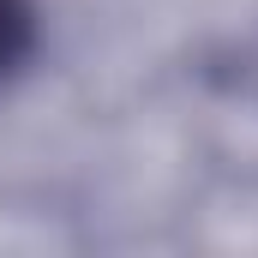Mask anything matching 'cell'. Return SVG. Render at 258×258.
Wrapping results in <instances>:
<instances>
[{"label": "cell", "instance_id": "6da1fadb", "mask_svg": "<svg viewBox=\"0 0 258 258\" xmlns=\"http://www.w3.org/2000/svg\"><path fill=\"white\" fill-rule=\"evenodd\" d=\"M30 48V6L24 0H0V72L24 60Z\"/></svg>", "mask_w": 258, "mask_h": 258}]
</instances>
